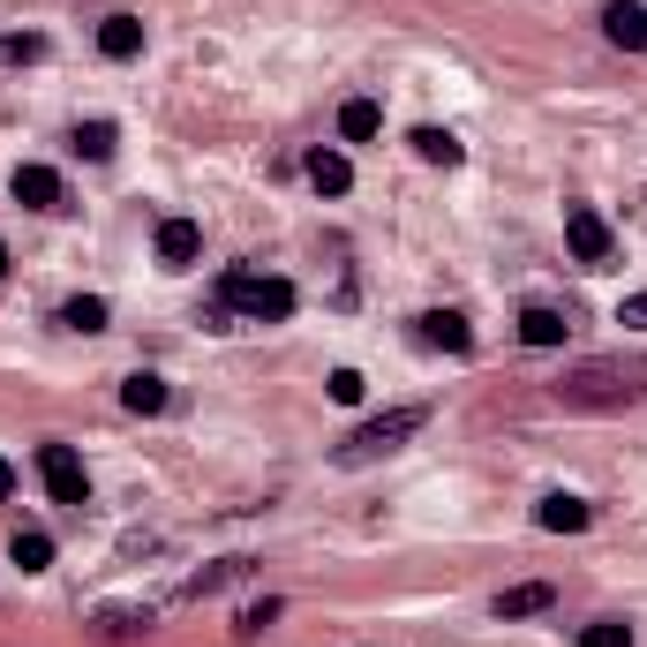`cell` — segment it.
Instances as JSON below:
<instances>
[{
	"label": "cell",
	"mask_w": 647,
	"mask_h": 647,
	"mask_svg": "<svg viewBox=\"0 0 647 647\" xmlns=\"http://www.w3.org/2000/svg\"><path fill=\"white\" fill-rule=\"evenodd\" d=\"M309 181H316L324 196H346V188H354V166H346L339 151H316V159H309Z\"/></svg>",
	"instance_id": "17"
},
{
	"label": "cell",
	"mask_w": 647,
	"mask_h": 647,
	"mask_svg": "<svg viewBox=\"0 0 647 647\" xmlns=\"http://www.w3.org/2000/svg\"><path fill=\"white\" fill-rule=\"evenodd\" d=\"M0 497H15V467L8 460H0Z\"/></svg>",
	"instance_id": "25"
},
{
	"label": "cell",
	"mask_w": 647,
	"mask_h": 647,
	"mask_svg": "<svg viewBox=\"0 0 647 647\" xmlns=\"http://www.w3.org/2000/svg\"><path fill=\"white\" fill-rule=\"evenodd\" d=\"M39 475H45V489H53V505H84L90 497L76 444H39Z\"/></svg>",
	"instance_id": "4"
},
{
	"label": "cell",
	"mask_w": 647,
	"mask_h": 647,
	"mask_svg": "<svg viewBox=\"0 0 647 647\" xmlns=\"http://www.w3.org/2000/svg\"><path fill=\"white\" fill-rule=\"evenodd\" d=\"M61 324H68V332H106V302H98V294H76V302L61 309Z\"/></svg>",
	"instance_id": "19"
},
{
	"label": "cell",
	"mask_w": 647,
	"mask_h": 647,
	"mask_svg": "<svg viewBox=\"0 0 647 647\" xmlns=\"http://www.w3.org/2000/svg\"><path fill=\"white\" fill-rule=\"evenodd\" d=\"M407 143H414V159H430V166H460V159H467V151H460V136H452V129H414Z\"/></svg>",
	"instance_id": "13"
},
{
	"label": "cell",
	"mask_w": 647,
	"mask_h": 647,
	"mask_svg": "<svg viewBox=\"0 0 647 647\" xmlns=\"http://www.w3.org/2000/svg\"><path fill=\"white\" fill-rule=\"evenodd\" d=\"M226 309H241L249 324H287L294 316V287L287 279H257V271H226Z\"/></svg>",
	"instance_id": "3"
},
{
	"label": "cell",
	"mask_w": 647,
	"mask_h": 647,
	"mask_svg": "<svg viewBox=\"0 0 647 647\" xmlns=\"http://www.w3.org/2000/svg\"><path fill=\"white\" fill-rule=\"evenodd\" d=\"M332 399L354 407V399H362V369H332Z\"/></svg>",
	"instance_id": "22"
},
{
	"label": "cell",
	"mask_w": 647,
	"mask_h": 647,
	"mask_svg": "<svg viewBox=\"0 0 647 647\" xmlns=\"http://www.w3.org/2000/svg\"><path fill=\"white\" fill-rule=\"evenodd\" d=\"M0 271H8V249H0Z\"/></svg>",
	"instance_id": "26"
},
{
	"label": "cell",
	"mask_w": 647,
	"mask_h": 647,
	"mask_svg": "<svg viewBox=\"0 0 647 647\" xmlns=\"http://www.w3.org/2000/svg\"><path fill=\"white\" fill-rule=\"evenodd\" d=\"M377 129H385V114H377L369 98H346V106H339V136H346V143H369Z\"/></svg>",
	"instance_id": "16"
},
{
	"label": "cell",
	"mask_w": 647,
	"mask_h": 647,
	"mask_svg": "<svg viewBox=\"0 0 647 647\" xmlns=\"http://www.w3.org/2000/svg\"><path fill=\"white\" fill-rule=\"evenodd\" d=\"M564 241H572L580 263H610V226H603V212H587V204L564 212Z\"/></svg>",
	"instance_id": "5"
},
{
	"label": "cell",
	"mask_w": 647,
	"mask_h": 647,
	"mask_svg": "<svg viewBox=\"0 0 647 647\" xmlns=\"http://www.w3.org/2000/svg\"><path fill=\"white\" fill-rule=\"evenodd\" d=\"M98 53H106V61H136V53H143V23H136V15H106Z\"/></svg>",
	"instance_id": "11"
},
{
	"label": "cell",
	"mask_w": 647,
	"mask_h": 647,
	"mask_svg": "<svg viewBox=\"0 0 647 647\" xmlns=\"http://www.w3.org/2000/svg\"><path fill=\"white\" fill-rule=\"evenodd\" d=\"M8 558L23 564V572H45V564H53V535H39V527H15V535H8Z\"/></svg>",
	"instance_id": "14"
},
{
	"label": "cell",
	"mask_w": 647,
	"mask_h": 647,
	"mask_svg": "<svg viewBox=\"0 0 647 647\" xmlns=\"http://www.w3.org/2000/svg\"><path fill=\"white\" fill-rule=\"evenodd\" d=\"M564 332H572V324H564V309H550V302H527V309H519V339H527V346H564Z\"/></svg>",
	"instance_id": "8"
},
{
	"label": "cell",
	"mask_w": 647,
	"mask_h": 647,
	"mask_svg": "<svg viewBox=\"0 0 647 647\" xmlns=\"http://www.w3.org/2000/svg\"><path fill=\"white\" fill-rule=\"evenodd\" d=\"M121 407H129V414H159V407H166V377L136 369L129 385H121Z\"/></svg>",
	"instance_id": "15"
},
{
	"label": "cell",
	"mask_w": 647,
	"mask_h": 647,
	"mask_svg": "<svg viewBox=\"0 0 647 647\" xmlns=\"http://www.w3.org/2000/svg\"><path fill=\"white\" fill-rule=\"evenodd\" d=\"M15 204H23V212H61V173L53 166H15Z\"/></svg>",
	"instance_id": "7"
},
{
	"label": "cell",
	"mask_w": 647,
	"mask_h": 647,
	"mask_svg": "<svg viewBox=\"0 0 647 647\" xmlns=\"http://www.w3.org/2000/svg\"><path fill=\"white\" fill-rule=\"evenodd\" d=\"M535 519H542L550 535H580L595 513H587V497H564V489H558V497H542V505H535Z\"/></svg>",
	"instance_id": "10"
},
{
	"label": "cell",
	"mask_w": 647,
	"mask_h": 647,
	"mask_svg": "<svg viewBox=\"0 0 647 647\" xmlns=\"http://www.w3.org/2000/svg\"><path fill=\"white\" fill-rule=\"evenodd\" d=\"M603 31H610V45H625V53H640L647 45V8H603Z\"/></svg>",
	"instance_id": "12"
},
{
	"label": "cell",
	"mask_w": 647,
	"mask_h": 647,
	"mask_svg": "<svg viewBox=\"0 0 647 647\" xmlns=\"http://www.w3.org/2000/svg\"><path fill=\"white\" fill-rule=\"evenodd\" d=\"M76 151H84V159H114V121H84V129H76Z\"/></svg>",
	"instance_id": "20"
},
{
	"label": "cell",
	"mask_w": 647,
	"mask_h": 647,
	"mask_svg": "<svg viewBox=\"0 0 647 647\" xmlns=\"http://www.w3.org/2000/svg\"><path fill=\"white\" fill-rule=\"evenodd\" d=\"M617 324H625V332H647V294H633V302L617 309Z\"/></svg>",
	"instance_id": "24"
},
{
	"label": "cell",
	"mask_w": 647,
	"mask_h": 647,
	"mask_svg": "<svg viewBox=\"0 0 647 647\" xmlns=\"http://www.w3.org/2000/svg\"><path fill=\"white\" fill-rule=\"evenodd\" d=\"M550 399L558 407H572V414H610V407H633V399H647V354H603V362H572L558 385H550Z\"/></svg>",
	"instance_id": "1"
},
{
	"label": "cell",
	"mask_w": 647,
	"mask_h": 647,
	"mask_svg": "<svg viewBox=\"0 0 647 647\" xmlns=\"http://www.w3.org/2000/svg\"><path fill=\"white\" fill-rule=\"evenodd\" d=\"M271 617H279V603H271V595H263V603H249V610H241V633H263V625H271Z\"/></svg>",
	"instance_id": "23"
},
{
	"label": "cell",
	"mask_w": 647,
	"mask_h": 647,
	"mask_svg": "<svg viewBox=\"0 0 647 647\" xmlns=\"http://www.w3.org/2000/svg\"><path fill=\"white\" fill-rule=\"evenodd\" d=\"M422 422H430L422 407H391V414H377V422H362V430H354V436L339 444V467H369V460L399 452V444H407V436L422 430Z\"/></svg>",
	"instance_id": "2"
},
{
	"label": "cell",
	"mask_w": 647,
	"mask_h": 647,
	"mask_svg": "<svg viewBox=\"0 0 647 647\" xmlns=\"http://www.w3.org/2000/svg\"><path fill=\"white\" fill-rule=\"evenodd\" d=\"M542 610H550V587H542V580H527V587H505V595H497V617H542Z\"/></svg>",
	"instance_id": "18"
},
{
	"label": "cell",
	"mask_w": 647,
	"mask_h": 647,
	"mask_svg": "<svg viewBox=\"0 0 647 647\" xmlns=\"http://www.w3.org/2000/svg\"><path fill=\"white\" fill-rule=\"evenodd\" d=\"M580 647H633V625H617V617H610V625H587Z\"/></svg>",
	"instance_id": "21"
},
{
	"label": "cell",
	"mask_w": 647,
	"mask_h": 647,
	"mask_svg": "<svg viewBox=\"0 0 647 647\" xmlns=\"http://www.w3.org/2000/svg\"><path fill=\"white\" fill-rule=\"evenodd\" d=\"M422 339L444 346V354H467L475 332H467V316H460V309H430V316H422Z\"/></svg>",
	"instance_id": "9"
},
{
	"label": "cell",
	"mask_w": 647,
	"mask_h": 647,
	"mask_svg": "<svg viewBox=\"0 0 647 647\" xmlns=\"http://www.w3.org/2000/svg\"><path fill=\"white\" fill-rule=\"evenodd\" d=\"M196 249H204V226H196V218H166V226H159V263H166V271H188Z\"/></svg>",
	"instance_id": "6"
}]
</instances>
